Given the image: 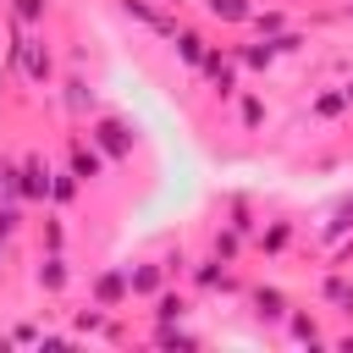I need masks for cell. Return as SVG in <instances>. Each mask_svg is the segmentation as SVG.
Returning a JSON list of instances; mask_svg holds the SVG:
<instances>
[{
	"label": "cell",
	"instance_id": "6da1fadb",
	"mask_svg": "<svg viewBox=\"0 0 353 353\" xmlns=\"http://www.w3.org/2000/svg\"><path fill=\"white\" fill-rule=\"evenodd\" d=\"M6 61H11V66H22V77H28L33 88H50V83H55V44H50L39 28H17V39H11V50H6Z\"/></svg>",
	"mask_w": 353,
	"mask_h": 353
},
{
	"label": "cell",
	"instance_id": "7a4b0ae2",
	"mask_svg": "<svg viewBox=\"0 0 353 353\" xmlns=\"http://www.w3.org/2000/svg\"><path fill=\"white\" fill-rule=\"evenodd\" d=\"M88 138L105 149L110 165H127V160H132V127H127L121 116H99V121L88 127Z\"/></svg>",
	"mask_w": 353,
	"mask_h": 353
},
{
	"label": "cell",
	"instance_id": "3957f363",
	"mask_svg": "<svg viewBox=\"0 0 353 353\" xmlns=\"http://www.w3.org/2000/svg\"><path fill=\"white\" fill-rule=\"evenodd\" d=\"M199 77H204V83H210L221 99H237V50H221V44H210V55H204Z\"/></svg>",
	"mask_w": 353,
	"mask_h": 353
},
{
	"label": "cell",
	"instance_id": "277c9868",
	"mask_svg": "<svg viewBox=\"0 0 353 353\" xmlns=\"http://www.w3.org/2000/svg\"><path fill=\"white\" fill-rule=\"evenodd\" d=\"M66 165H72V171L83 176V188H88V182H99V176H105V165H110V160H105V149H99L94 138L72 132V138H66Z\"/></svg>",
	"mask_w": 353,
	"mask_h": 353
},
{
	"label": "cell",
	"instance_id": "5b68a950",
	"mask_svg": "<svg viewBox=\"0 0 353 353\" xmlns=\"http://www.w3.org/2000/svg\"><path fill=\"white\" fill-rule=\"evenodd\" d=\"M17 193H22L28 204H44V199H50V165H44L39 154H28V160L17 165Z\"/></svg>",
	"mask_w": 353,
	"mask_h": 353
},
{
	"label": "cell",
	"instance_id": "8992f818",
	"mask_svg": "<svg viewBox=\"0 0 353 353\" xmlns=\"http://www.w3.org/2000/svg\"><path fill=\"white\" fill-rule=\"evenodd\" d=\"M33 287L50 292V298H61V292L72 287V265H66V254H44V259L33 265Z\"/></svg>",
	"mask_w": 353,
	"mask_h": 353
},
{
	"label": "cell",
	"instance_id": "52a82bcc",
	"mask_svg": "<svg viewBox=\"0 0 353 353\" xmlns=\"http://www.w3.org/2000/svg\"><path fill=\"white\" fill-rule=\"evenodd\" d=\"M127 298H132V287H127V265H110V270L94 276V303H99V309H121Z\"/></svg>",
	"mask_w": 353,
	"mask_h": 353
},
{
	"label": "cell",
	"instance_id": "ba28073f",
	"mask_svg": "<svg viewBox=\"0 0 353 353\" xmlns=\"http://www.w3.org/2000/svg\"><path fill=\"white\" fill-rule=\"evenodd\" d=\"M248 309H254V320L281 325L287 320V292L281 287H248Z\"/></svg>",
	"mask_w": 353,
	"mask_h": 353
},
{
	"label": "cell",
	"instance_id": "9c48e42d",
	"mask_svg": "<svg viewBox=\"0 0 353 353\" xmlns=\"http://www.w3.org/2000/svg\"><path fill=\"white\" fill-rule=\"evenodd\" d=\"M171 50H176V61H182L188 72H199L204 55H210V39H204L199 28H176V33H171Z\"/></svg>",
	"mask_w": 353,
	"mask_h": 353
},
{
	"label": "cell",
	"instance_id": "30bf717a",
	"mask_svg": "<svg viewBox=\"0 0 353 353\" xmlns=\"http://www.w3.org/2000/svg\"><path fill=\"white\" fill-rule=\"evenodd\" d=\"M127 287H132V298H154V292L165 287V265H154V259H132V265H127Z\"/></svg>",
	"mask_w": 353,
	"mask_h": 353
},
{
	"label": "cell",
	"instance_id": "8fae6325",
	"mask_svg": "<svg viewBox=\"0 0 353 353\" xmlns=\"http://www.w3.org/2000/svg\"><path fill=\"white\" fill-rule=\"evenodd\" d=\"M121 11H127L132 22H143V28H154L160 39H171V33H176V22L165 17V6H160V0H121Z\"/></svg>",
	"mask_w": 353,
	"mask_h": 353
},
{
	"label": "cell",
	"instance_id": "7c38bea8",
	"mask_svg": "<svg viewBox=\"0 0 353 353\" xmlns=\"http://www.w3.org/2000/svg\"><path fill=\"white\" fill-rule=\"evenodd\" d=\"M243 237H248V232H237L232 221H221V226L210 232V254H215L221 265H237V259H243Z\"/></svg>",
	"mask_w": 353,
	"mask_h": 353
},
{
	"label": "cell",
	"instance_id": "4fadbf2b",
	"mask_svg": "<svg viewBox=\"0 0 353 353\" xmlns=\"http://www.w3.org/2000/svg\"><path fill=\"white\" fill-rule=\"evenodd\" d=\"M149 303H154V309H149V314H154V325H176V320H188V309H193V303H188V292H171V287H160Z\"/></svg>",
	"mask_w": 353,
	"mask_h": 353
},
{
	"label": "cell",
	"instance_id": "5bb4252c",
	"mask_svg": "<svg viewBox=\"0 0 353 353\" xmlns=\"http://www.w3.org/2000/svg\"><path fill=\"white\" fill-rule=\"evenodd\" d=\"M265 121H270V105H265L254 88H237V127H243V132H259Z\"/></svg>",
	"mask_w": 353,
	"mask_h": 353
},
{
	"label": "cell",
	"instance_id": "9a60e30c",
	"mask_svg": "<svg viewBox=\"0 0 353 353\" xmlns=\"http://www.w3.org/2000/svg\"><path fill=\"white\" fill-rule=\"evenodd\" d=\"M287 243H292V221H265V226L254 232V248H259L265 259H276V254H287Z\"/></svg>",
	"mask_w": 353,
	"mask_h": 353
},
{
	"label": "cell",
	"instance_id": "2e32d148",
	"mask_svg": "<svg viewBox=\"0 0 353 353\" xmlns=\"http://www.w3.org/2000/svg\"><path fill=\"white\" fill-rule=\"evenodd\" d=\"M320 298H325L336 314H347V320H353V281H347V276L325 270V276H320Z\"/></svg>",
	"mask_w": 353,
	"mask_h": 353
},
{
	"label": "cell",
	"instance_id": "e0dca14e",
	"mask_svg": "<svg viewBox=\"0 0 353 353\" xmlns=\"http://www.w3.org/2000/svg\"><path fill=\"white\" fill-rule=\"evenodd\" d=\"M204 17H215V22H232V28H248V17H254V0H204Z\"/></svg>",
	"mask_w": 353,
	"mask_h": 353
},
{
	"label": "cell",
	"instance_id": "ac0fdd59",
	"mask_svg": "<svg viewBox=\"0 0 353 353\" xmlns=\"http://www.w3.org/2000/svg\"><path fill=\"white\" fill-rule=\"evenodd\" d=\"M237 66H248V72H270V66H276V44H270V39L237 44Z\"/></svg>",
	"mask_w": 353,
	"mask_h": 353
},
{
	"label": "cell",
	"instance_id": "d6986e66",
	"mask_svg": "<svg viewBox=\"0 0 353 353\" xmlns=\"http://www.w3.org/2000/svg\"><path fill=\"white\" fill-rule=\"evenodd\" d=\"M61 88H66V94H61V105H66L72 116H88V110H94V88H88V77H77V72H72Z\"/></svg>",
	"mask_w": 353,
	"mask_h": 353
},
{
	"label": "cell",
	"instance_id": "ffe728a7",
	"mask_svg": "<svg viewBox=\"0 0 353 353\" xmlns=\"http://www.w3.org/2000/svg\"><path fill=\"white\" fill-rule=\"evenodd\" d=\"M342 110H353V105H347V88H325V94H314V105H309L314 121H336Z\"/></svg>",
	"mask_w": 353,
	"mask_h": 353
},
{
	"label": "cell",
	"instance_id": "44dd1931",
	"mask_svg": "<svg viewBox=\"0 0 353 353\" xmlns=\"http://www.w3.org/2000/svg\"><path fill=\"white\" fill-rule=\"evenodd\" d=\"M281 325H287V336H292V342H325L320 320H314V314H303V309H287V320H281Z\"/></svg>",
	"mask_w": 353,
	"mask_h": 353
},
{
	"label": "cell",
	"instance_id": "7402d4cb",
	"mask_svg": "<svg viewBox=\"0 0 353 353\" xmlns=\"http://www.w3.org/2000/svg\"><path fill=\"white\" fill-rule=\"evenodd\" d=\"M83 193V176L66 165V171H50V204H72Z\"/></svg>",
	"mask_w": 353,
	"mask_h": 353
},
{
	"label": "cell",
	"instance_id": "603a6c76",
	"mask_svg": "<svg viewBox=\"0 0 353 353\" xmlns=\"http://www.w3.org/2000/svg\"><path fill=\"white\" fill-rule=\"evenodd\" d=\"M22 204H28V199L0 193V237H17V232H22Z\"/></svg>",
	"mask_w": 353,
	"mask_h": 353
},
{
	"label": "cell",
	"instance_id": "cb8c5ba5",
	"mask_svg": "<svg viewBox=\"0 0 353 353\" xmlns=\"http://www.w3.org/2000/svg\"><path fill=\"white\" fill-rule=\"evenodd\" d=\"M248 28H254L259 39H276V33H287V11H259V6H254Z\"/></svg>",
	"mask_w": 353,
	"mask_h": 353
},
{
	"label": "cell",
	"instance_id": "d4e9b609",
	"mask_svg": "<svg viewBox=\"0 0 353 353\" xmlns=\"http://www.w3.org/2000/svg\"><path fill=\"white\" fill-rule=\"evenodd\" d=\"M149 342H160V347H199V336H193V331H182V320H176V325H154V331H149Z\"/></svg>",
	"mask_w": 353,
	"mask_h": 353
},
{
	"label": "cell",
	"instance_id": "484cf974",
	"mask_svg": "<svg viewBox=\"0 0 353 353\" xmlns=\"http://www.w3.org/2000/svg\"><path fill=\"white\" fill-rule=\"evenodd\" d=\"M11 17H17L22 28H44V17H50V0H11Z\"/></svg>",
	"mask_w": 353,
	"mask_h": 353
},
{
	"label": "cell",
	"instance_id": "4316f807",
	"mask_svg": "<svg viewBox=\"0 0 353 353\" xmlns=\"http://www.w3.org/2000/svg\"><path fill=\"white\" fill-rule=\"evenodd\" d=\"M226 221H232L237 232H254V226H259V221H254V204H248L243 193H232V199H226Z\"/></svg>",
	"mask_w": 353,
	"mask_h": 353
},
{
	"label": "cell",
	"instance_id": "83f0119b",
	"mask_svg": "<svg viewBox=\"0 0 353 353\" xmlns=\"http://www.w3.org/2000/svg\"><path fill=\"white\" fill-rule=\"evenodd\" d=\"M44 254H66V226H61V215H44Z\"/></svg>",
	"mask_w": 353,
	"mask_h": 353
},
{
	"label": "cell",
	"instance_id": "f1b7e54d",
	"mask_svg": "<svg viewBox=\"0 0 353 353\" xmlns=\"http://www.w3.org/2000/svg\"><path fill=\"white\" fill-rule=\"evenodd\" d=\"M6 265H11V237H0V276H6Z\"/></svg>",
	"mask_w": 353,
	"mask_h": 353
},
{
	"label": "cell",
	"instance_id": "f546056e",
	"mask_svg": "<svg viewBox=\"0 0 353 353\" xmlns=\"http://www.w3.org/2000/svg\"><path fill=\"white\" fill-rule=\"evenodd\" d=\"M160 6H165V11H176V6H188V0H160Z\"/></svg>",
	"mask_w": 353,
	"mask_h": 353
},
{
	"label": "cell",
	"instance_id": "4dcf8cb0",
	"mask_svg": "<svg viewBox=\"0 0 353 353\" xmlns=\"http://www.w3.org/2000/svg\"><path fill=\"white\" fill-rule=\"evenodd\" d=\"M0 88H6V66H0Z\"/></svg>",
	"mask_w": 353,
	"mask_h": 353
},
{
	"label": "cell",
	"instance_id": "1f68e13d",
	"mask_svg": "<svg viewBox=\"0 0 353 353\" xmlns=\"http://www.w3.org/2000/svg\"><path fill=\"white\" fill-rule=\"evenodd\" d=\"M347 17H353V0H347Z\"/></svg>",
	"mask_w": 353,
	"mask_h": 353
}]
</instances>
